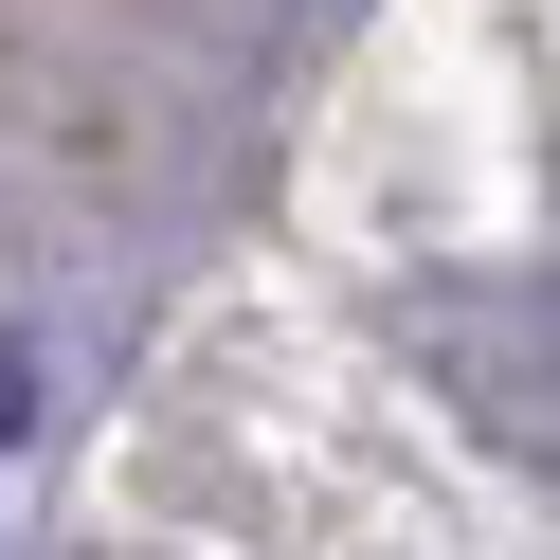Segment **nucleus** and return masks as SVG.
Here are the masks:
<instances>
[{
    "instance_id": "1",
    "label": "nucleus",
    "mask_w": 560,
    "mask_h": 560,
    "mask_svg": "<svg viewBox=\"0 0 560 560\" xmlns=\"http://www.w3.org/2000/svg\"><path fill=\"white\" fill-rule=\"evenodd\" d=\"M416 362L506 470H560V271H434L416 290Z\"/></svg>"
},
{
    "instance_id": "2",
    "label": "nucleus",
    "mask_w": 560,
    "mask_h": 560,
    "mask_svg": "<svg viewBox=\"0 0 560 560\" xmlns=\"http://www.w3.org/2000/svg\"><path fill=\"white\" fill-rule=\"evenodd\" d=\"M109 560H145V542H109Z\"/></svg>"
}]
</instances>
